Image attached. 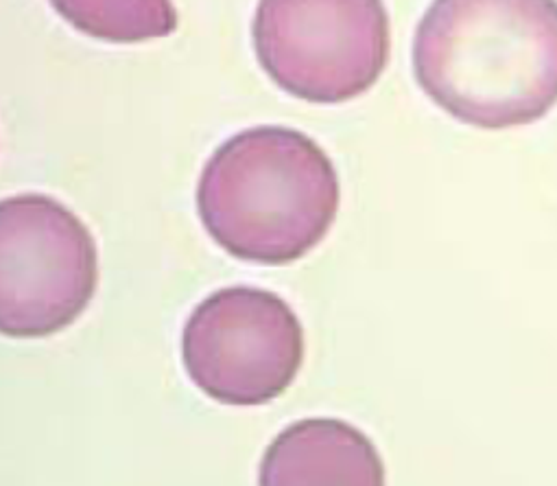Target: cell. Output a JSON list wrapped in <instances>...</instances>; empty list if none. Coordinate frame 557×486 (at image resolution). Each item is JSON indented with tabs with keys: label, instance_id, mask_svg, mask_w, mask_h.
Segmentation results:
<instances>
[{
	"label": "cell",
	"instance_id": "cell-1",
	"mask_svg": "<svg viewBox=\"0 0 557 486\" xmlns=\"http://www.w3.org/2000/svg\"><path fill=\"white\" fill-rule=\"evenodd\" d=\"M413 73L466 125L540 121L557 104V0H433L416 32Z\"/></svg>",
	"mask_w": 557,
	"mask_h": 486
},
{
	"label": "cell",
	"instance_id": "cell-2",
	"mask_svg": "<svg viewBox=\"0 0 557 486\" xmlns=\"http://www.w3.org/2000/svg\"><path fill=\"white\" fill-rule=\"evenodd\" d=\"M339 175L305 132L260 125L230 136L197 182V212L214 243L247 264L289 266L329 234Z\"/></svg>",
	"mask_w": 557,
	"mask_h": 486
},
{
	"label": "cell",
	"instance_id": "cell-4",
	"mask_svg": "<svg viewBox=\"0 0 557 486\" xmlns=\"http://www.w3.org/2000/svg\"><path fill=\"white\" fill-rule=\"evenodd\" d=\"M0 329L10 338H47L71 327L99 283L88 226L49 195L25 193L0 208Z\"/></svg>",
	"mask_w": 557,
	"mask_h": 486
},
{
	"label": "cell",
	"instance_id": "cell-7",
	"mask_svg": "<svg viewBox=\"0 0 557 486\" xmlns=\"http://www.w3.org/2000/svg\"><path fill=\"white\" fill-rule=\"evenodd\" d=\"M77 32L116 45L166 38L177 29L171 0H49Z\"/></svg>",
	"mask_w": 557,
	"mask_h": 486
},
{
	"label": "cell",
	"instance_id": "cell-6",
	"mask_svg": "<svg viewBox=\"0 0 557 486\" xmlns=\"http://www.w3.org/2000/svg\"><path fill=\"white\" fill-rule=\"evenodd\" d=\"M258 486H385V466L359 427L315 416L285 427L269 442Z\"/></svg>",
	"mask_w": 557,
	"mask_h": 486
},
{
	"label": "cell",
	"instance_id": "cell-5",
	"mask_svg": "<svg viewBox=\"0 0 557 486\" xmlns=\"http://www.w3.org/2000/svg\"><path fill=\"white\" fill-rule=\"evenodd\" d=\"M190 381L225 405H262L281 397L305 362V329L294 309L260 288H223L206 296L182 333Z\"/></svg>",
	"mask_w": 557,
	"mask_h": 486
},
{
	"label": "cell",
	"instance_id": "cell-3",
	"mask_svg": "<svg viewBox=\"0 0 557 486\" xmlns=\"http://www.w3.org/2000/svg\"><path fill=\"white\" fill-rule=\"evenodd\" d=\"M251 40L275 86L322 106L368 93L392 51L383 0H260Z\"/></svg>",
	"mask_w": 557,
	"mask_h": 486
}]
</instances>
